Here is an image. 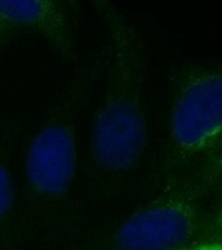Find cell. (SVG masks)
<instances>
[{
    "label": "cell",
    "instance_id": "obj_1",
    "mask_svg": "<svg viewBox=\"0 0 222 250\" xmlns=\"http://www.w3.org/2000/svg\"><path fill=\"white\" fill-rule=\"evenodd\" d=\"M108 34L107 83L93 115L91 158L105 173L138 167L148 144L146 55L139 33L114 4L97 3Z\"/></svg>",
    "mask_w": 222,
    "mask_h": 250
},
{
    "label": "cell",
    "instance_id": "obj_5",
    "mask_svg": "<svg viewBox=\"0 0 222 250\" xmlns=\"http://www.w3.org/2000/svg\"><path fill=\"white\" fill-rule=\"evenodd\" d=\"M0 20L18 30H35L68 60L77 58V41L65 3L0 1Z\"/></svg>",
    "mask_w": 222,
    "mask_h": 250
},
{
    "label": "cell",
    "instance_id": "obj_6",
    "mask_svg": "<svg viewBox=\"0 0 222 250\" xmlns=\"http://www.w3.org/2000/svg\"><path fill=\"white\" fill-rule=\"evenodd\" d=\"M16 199L15 184L9 172L0 163V220L7 218L13 210Z\"/></svg>",
    "mask_w": 222,
    "mask_h": 250
},
{
    "label": "cell",
    "instance_id": "obj_7",
    "mask_svg": "<svg viewBox=\"0 0 222 250\" xmlns=\"http://www.w3.org/2000/svg\"><path fill=\"white\" fill-rule=\"evenodd\" d=\"M181 250H222L221 234L209 233L204 237L199 238L190 245L185 246Z\"/></svg>",
    "mask_w": 222,
    "mask_h": 250
},
{
    "label": "cell",
    "instance_id": "obj_8",
    "mask_svg": "<svg viewBox=\"0 0 222 250\" xmlns=\"http://www.w3.org/2000/svg\"><path fill=\"white\" fill-rule=\"evenodd\" d=\"M17 31H19L18 29H16V27L11 26V25H8L0 20V47L3 46L5 42H8Z\"/></svg>",
    "mask_w": 222,
    "mask_h": 250
},
{
    "label": "cell",
    "instance_id": "obj_4",
    "mask_svg": "<svg viewBox=\"0 0 222 250\" xmlns=\"http://www.w3.org/2000/svg\"><path fill=\"white\" fill-rule=\"evenodd\" d=\"M85 90L77 86L64 104L31 138L25 155V175L31 189L47 198L70 190L77 172L75 104Z\"/></svg>",
    "mask_w": 222,
    "mask_h": 250
},
{
    "label": "cell",
    "instance_id": "obj_2",
    "mask_svg": "<svg viewBox=\"0 0 222 250\" xmlns=\"http://www.w3.org/2000/svg\"><path fill=\"white\" fill-rule=\"evenodd\" d=\"M220 179V162L198 168L121 223L117 250H181L206 234L208 201Z\"/></svg>",
    "mask_w": 222,
    "mask_h": 250
},
{
    "label": "cell",
    "instance_id": "obj_3",
    "mask_svg": "<svg viewBox=\"0 0 222 250\" xmlns=\"http://www.w3.org/2000/svg\"><path fill=\"white\" fill-rule=\"evenodd\" d=\"M222 129L221 72L198 66L175 87L169 115V146L175 162L206 164L220 162Z\"/></svg>",
    "mask_w": 222,
    "mask_h": 250
}]
</instances>
